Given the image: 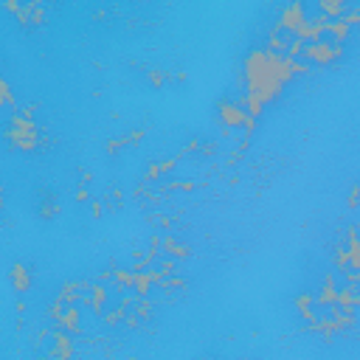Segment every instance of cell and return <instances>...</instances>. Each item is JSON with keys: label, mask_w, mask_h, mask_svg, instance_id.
<instances>
[{"label": "cell", "mask_w": 360, "mask_h": 360, "mask_svg": "<svg viewBox=\"0 0 360 360\" xmlns=\"http://www.w3.org/2000/svg\"><path fill=\"white\" fill-rule=\"evenodd\" d=\"M12 279H15V290H17V293H23V290L29 287V270H26V267L17 265L15 273H12Z\"/></svg>", "instance_id": "cell-1"}]
</instances>
